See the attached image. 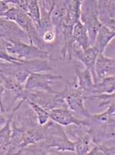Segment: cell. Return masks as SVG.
I'll return each instance as SVG.
<instances>
[{
    "instance_id": "cell-1",
    "label": "cell",
    "mask_w": 115,
    "mask_h": 155,
    "mask_svg": "<svg viewBox=\"0 0 115 155\" xmlns=\"http://www.w3.org/2000/svg\"><path fill=\"white\" fill-rule=\"evenodd\" d=\"M2 17L15 22L27 35L31 45L46 51L36 25L26 13L14 6L3 13Z\"/></svg>"
},
{
    "instance_id": "cell-2",
    "label": "cell",
    "mask_w": 115,
    "mask_h": 155,
    "mask_svg": "<svg viewBox=\"0 0 115 155\" xmlns=\"http://www.w3.org/2000/svg\"><path fill=\"white\" fill-rule=\"evenodd\" d=\"M45 126L46 129V138L43 141L48 150L55 148L59 152L75 153L74 142L69 138L60 125L50 119Z\"/></svg>"
},
{
    "instance_id": "cell-3",
    "label": "cell",
    "mask_w": 115,
    "mask_h": 155,
    "mask_svg": "<svg viewBox=\"0 0 115 155\" xmlns=\"http://www.w3.org/2000/svg\"><path fill=\"white\" fill-rule=\"evenodd\" d=\"M5 50L9 54L23 61L51 60L49 52L20 39H5Z\"/></svg>"
},
{
    "instance_id": "cell-4",
    "label": "cell",
    "mask_w": 115,
    "mask_h": 155,
    "mask_svg": "<svg viewBox=\"0 0 115 155\" xmlns=\"http://www.w3.org/2000/svg\"><path fill=\"white\" fill-rule=\"evenodd\" d=\"M59 94L63 99L66 107L75 115H81L83 119L91 115L85 107V97L75 78L73 81H67L65 89L59 91Z\"/></svg>"
},
{
    "instance_id": "cell-5",
    "label": "cell",
    "mask_w": 115,
    "mask_h": 155,
    "mask_svg": "<svg viewBox=\"0 0 115 155\" xmlns=\"http://www.w3.org/2000/svg\"><path fill=\"white\" fill-rule=\"evenodd\" d=\"M80 21L86 28L90 43L93 47L96 35L103 25L99 20L96 0L82 1Z\"/></svg>"
},
{
    "instance_id": "cell-6",
    "label": "cell",
    "mask_w": 115,
    "mask_h": 155,
    "mask_svg": "<svg viewBox=\"0 0 115 155\" xmlns=\"http://www.w3.org/2000/svg\"><path fill=\"white\" fill-rule=\"evenodd\" d=\"M66 133L70 135L74 140L75 154L78 155H87L93 149V141L88 131V128L85 126L71 125L66 127Z\"/></svg>"
},
{
    "instance_id": "cell-7",
    "label": "cell",
    "mask_w": 115,
    "mask_h": 155,
    "mask_svg": "<svg viewBox=\"0 0 115 155\" xmlns=\"http://www.w3.org/2000/svg\"><path fill=\"white\" fill-rule=\"evenodd\" d=\"M63 79V77L59 75L41 72L32 73L26 81L25 90L27 91H44L53 92L55 91L53 89V84Z\"/></svg>"
},
{
    "instance_id": "cell-8",
    "label": "cell",
    "mask_w": 115,
    "mask_h": 155,
    "mask_svg": "<svg viewBox=\"0 0 115 155\" xmlns=\"http://www.w3.org/2000/svg\"><path fill=\"white\" fill-rule=\"evenodd\" d=\"M86 119L88 131L94 144H102L114 139V122L100 123L92 120L89 117Z\"/></svg>"
},
{
    "instance_id": "cell-9",
    "label": "cell",
    "mask_w": 115,
    "mask_h": 155,
    "mask_svg": "<svg viewBox=\"0 0 115 155\" xmlns=\"http://www.w3.org/2000/svg\"><path fill=\"white\" fill-rule=\"evenodd\" d=\"M50 119L61 126L67 127L71 125L87 127L86 118L79 119L69 109L66 107L54 108L49 111Z\"/></svg>"
},
{
    "instance_id": "cell-10",
    "label": "cell",
    "mask_w": 115,
    "mask_h": 155,
    "mask_svg": "<svg viewBox=\"0 0 115 155\" xmlns=\"http://www.w3.org/2000/svg\"><path fill=\"white\" fill-rule=\"evenodd\" d=\"M98 54H99L93 47L86 49H81L75 47V45H73L71 54L72 60L73 58L77 60L79 62H82L86 68L89 70L95 84L98 83L95 71V61Z\"/></svg>"
},
{
    "instance_id": "cell-11",
    "label": "cell",
    "mask_w": 115,
    "mask_h": 155,
    "mask_svg": "<svg viewBox=\"0 0 115 155\" xmlns=\"http://www.w3.org/2000/svg\"><path fill=\"white\" fill-rule=\"evenodd\" d=\"M24 102H25L24 100L19 101V103L16 105L15 108L12 110L10 114L8 115V120L0 129V154H8L12 144V129L11 127V123L15 112L19 110Z\"/></svg>"
},
{
    "instance_id": "cell-12",
    "label": "cell",
    "mask_w": 115,
    "mask_h": 155,
    "mask_svg": "<svg viewBox=\"0 0 115 155\" xmlns=\"http://www.w3.org/2000/svg\"><path fill=\"white\" fill-rule=\"evenodd\" d=\"M114 1L99 0L97 1L98 17L103 25L114 31Z\"/></svg>"
},
{
    "instance_id": "cell-13",
    "label": "cell",
    "mask_w": 115,
    "mask_h": 155,
    "mask_svg": "<svg viewBox=\"0 0 115 155\" xmlns=\"http://www.w3.org/2000/svg\"><path fill=\"white\" fill-rule=\"evenodd\" d=\"M0 38L3 39H29L27 35L15 23L4 17H0Z\"/></svg>"
},
{
    "instance_id": "cell-14",
    "label": "cell",
    "mask_w": 115,
    "mask_h": 155,
    "mask_svg": "<svg viewBox=\"0 0 115 155\" xmlns=\"http://www.w3.org/2000/svg\"><path fill=\"white\" fill-rule=\"evenodd\" d=\"M114 58L107 57L104 54H99L96 57L95 65V71L97 82H100L107 77L114 76Z\"/></svg>"
},
{
    "instance_id": "cell-15",
    "label": "cell",
    "mask_w": 115,
    "mask_h": 155,
    "mask_svg": "<svg viewBox=\"0 0 115 155\" xmlns=\"http://www.w3.org/2000/svg\"><path fill=\"white\" fill-rule=\"evenodd\" d=\"M75 74L79 88L82 91L85 100H86V97L91 96L93 86L95 84L91 73L88 68H85L83 70H81L79 69L77 65H75Z\"/></svg>"
},
{
    "instance_id": "cell-16",
    "label": "cell",
    "mask_w": 115,
    "mask_h": 155,
    "mask_svg": "<svg viewBox=\"0 0 115 155\" xmlns=\"http://www.w3.org/2000/svg\"><path fill=\"white\" fill-rule=\"evenodd\" d=\"M72 41L73 45L79 48L86 49L91 47L86 28L80 21L73 27Z\"/></svg>"
},
{
    "instance_id": "cell-17",
    "label": "cell",
    "mask_w": 115,
    "mask_h": 155,
    "mask_svg": "<svg viewBox=\"0 0 115 155\" xmlns=\"http://www.w3.org/2000/svg\"><path fill=\"white\" fill-rule=\"evenodd\" d=\"M115 37L114 31L102 25L96 35V39L93 47L98 54H104L106 47Z\"/></svg>"
},
{
    "instance_id": "cell-18",
    "label": "cell",
    "mask_w": 115,
    "mask_h": 155,
    "mask_svg": "<svg viewBox=\"0 0 115 155\" xmlns=\"http://www.w3.org/2000/svg\"><path fill=\"white\" fill-rule=\"evenodd\" d=\"M82 1L80 0H65L66 19L75 26L81 18V7Z\"/></svg>"
},
{
    "instance_id": "cell-19",
    "label": "cell",
    "mask_w": 115,
    "mask_h": 155,
    "mask_svg": "<svg viewBox=\"0 0 115 155\" xmlns=\"http://www.w3.org/2000/svg\"><path fill=\"white\" fill-rule=\"evenodd\" d=\"M114 76L105 78L103 80H101L100 82L94 84L91 96H95V95H99L102 94L114 93Z\"/></svg>"
},
{
    "instance_id": "cell-20",
    "label": "cell",
    "mask_w": 115,
    "mask_h": 155,
    "mask_svg": "<svg viewBox=\"0 0 115 155\" xmlns=\"http://www.w3.org/2000/svg\"><path fill=\"white\" fill-rule=\"evenodd\" d=\"M114 96L115 94H102L99 95H95L90 96L86 98V100L96 101H97V105L99 107H109L110 105L114 104Z\"/></svg>"
},
{
    "instance_id": "cell-21",
    "label": "cell",
    "mask_w": 115,
    "mask_h": 155,
    "mask_svg": "<svg viewBox=\"0 0 115 155\" xmlns=\"http://www.w3.org/2000/svg\"><path fill=\"white\" fill-rule=\"evenodd\" d=\"M26 102L33 110L35 114H36L39 124L40 125H43L46 124L50 119L49 111L45 110L42 107H41L40 105L36 104L33 101H26Z\"/></svg>"
},
{
    "instance_id": "cell-22",
    "label": "cell",
    "mask_w": 115,
    "mask_h": 155,
    "mask_svg": "<svg viewBox=\"0 0 115 155\" xmlns=\"http://www.w3.org/2000/svg\"><path fill=\"white\" fill-rule=\"evenodd\" d=\"M114 146L107 147L103 143L95 144L93 149L90 150L88 155L104 154V155H114Z\"/></svg>"
},
{
    "instance_id": "cell-23",
    "label": "cell",
    "mask_w": 115,
    "mask_h": 155,
    "mask_svg": "<svg viewBox=\"0 0 115 155\" xmlns=\"http://www.w3.org/2000/svg\"><path fill=\"white\" fill-rule=\"evenodd\" d=\"M5 91L4 86H3V81L2 80L1 78H0V111L2 113H4L6 111L4 107H3V95L4 94V92Z\"/></svg>"
},
{
    "instance_id": "cell-24",
    "label": "cell",
    "mask_w": 115,
    "mask_h": 155,
    "mask_svg": "<svg viewBox=\"0 0 115 155\" xmlns=\"http://www.w3.org/2000/svg\"><path fill=\"white\" fill-rule=\"evenodd\" d=\"M9 4L6 3L5 1L0 0V17H2V15L9 9Z\"/></svg>"
},
{
    "instance_id": "cell-25",
    "label": "cell",
    "mask_w": 115,
    "mask_h": 155,
    "mask_svg": "<svg viewBox=\"0 0 115 155\" xmlns=\"http://www.w3.org/2000/svg\"><path fill=\"white\" fill-rule=\"evenodd\" d=\"M3 113H2L1 111H0V127L2 126V125L5 124L7 120H8V119L5 120V119L4 117H3Z\"/></svg>"
}]
</instances>
